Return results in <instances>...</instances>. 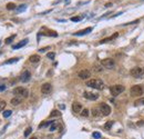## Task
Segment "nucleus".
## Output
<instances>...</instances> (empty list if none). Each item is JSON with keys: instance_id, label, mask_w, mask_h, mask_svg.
Segmentation results:
<instances>
[{"instance_id": "nucleus-1", "label": "nucleus", "mask_w": 144, "mask_h": 139, "mask_svg": "<svg viewBox=\"0 0 144 139\" xmlns=\"http://www.w3.org/2000/svg\"><path fill=\"white\" fill-rule=\"evenodd\" d=\"M87 86L94 89H98V90H102L104 88V82L101 79H90L87 81Z\"/></svg>"}, {"instance_id": "nucleus-2", "label": "nucleus", "mask_w": 144, "mask_h": 139, "mask_svg": "<svg viewBox=\"0 0 144 139\" xmlns=\"http://www.w3.org/2000/svg\"><path fill=\"white\" fill-rule=\"evenodd\" d=\"M13 95L19 96V97H22V98H27L29 96V91H28V89H26L23 87H17L13 89Z\"/></svg>"}, {"instance_id": "nucleus-3", "label": "nucleus", "mask_w": 144, "mask_h": 139, "mask_svg": "<svg viewBox=\"0 0 144 139\" xmlns=\"http://www.w3.org/2000/svg\"><path fill=\"white\" fill-rule=\"evenodd\" d=\"M143 92H144V89L142 86H140V85H135V86H133V87H131V89H130V95L134 96V97H136V96H142Z\"/></svg>"}, {"instance_id": "nucleus-4", "label": "nucleus", "mask_w": 144, "mask_h": 139, "mask_svg": "<svg viewBox=\"0 0 144 139\" xmlns=\"http://www.w3.org/2000/svg\"><path fill=\"white\" fill-rule=\"evenodd\" d=\"M125 90V87L122 85H114L112 87H110V91H111L112 96H119Z\"/></svg>"}, {"instance_id": "nucleus-5", "label": "nucleus", "mask_w": 144, "mask_h": 139, "mask_svg": "<svg viewBox=\"0 0 144 139\" xmlns=\"http://www.w3.org/2000/svg\"><path fill=\"white\" fill-rule=\"evenodd\" d=\"M131 76L134 77V78H140L144 75V68L143 67H134L133 69H131Z\"/></svg>"}, {"instance_id": "nucleus-6", "label": "nucleus", "mask_w": 144, "mask_h": 139, "mask_svg": "<svg viewBox=\"0 0 144 139\" xmlns=\"http://www.w3.org/2000/svg\"><path fill=\"white\" fill-rule=\"evenodd\" d=\"M99 109L101 111V115H103V116H109L110 113H111V108H110L109 105H106L105 103L100 104Z\"/></svg>"}, {"instance_id": "nucleus-7", "label": "nucleus", "mask_w": 144, "mask_h": 139, "mask_svg": "<svg viewBox=\"0 0 144 139\" xmlns=\"http://www.w3.org/2000/svg\"><path fill=\"white\" fill-rule=\"evenodd\" d=\"M101 65H102L104 68H106V69H112V68L115 66V61L111 59V58H106V59H103L101 61Z\"/></svg>"}, {"instance_id": "nucleus-8", "label": "nucleus", "mask_w": 144, "mask_h": 139, "mask_svg": "<svg viewBox=\"0 0 144 139\" xmlns=\"http://www.w3.org/2000/svg\"><path fill=\"white\" fill-rule=\"evenodd\" d=\"M52 90V86H51V83H49V82H45L43 83V85L41 86V92L43 95H49L51 92Z\"/></svg>"}, {"instance_id": "nucleus-9", "label": "nucleus", "mask_w": 144, "mask_h": 139, "mask_svg": "<svg viewBox=\"0 0 144 139\" xmlns=\"http://www.w3.org/2000/svg\"><path fill=\"white\" fill-rule=\"evenodd\" d=\"M83 96H84V98H87V99H89V100H97L98 98H99V95L98 94L90 92V91H84Z\"/></svg>"}, {"instance_id": "nucleus-10", "label": "nucleus", "mask_w": 144, "mask_h": 139, "mask_svg": "<svg viewBox=\"0 0 144 139\" xmlns=\"http://www.w3.org/2000/svg\"><path fill=\"white\" fill-rule=\"evenodd\" d=\"M91 77V71L90 70H88V69H83V70H81L80 72H79V78H81V79H88V78H90Z\"/></svg>"}, {"instance_id": "nucleus-11", "label": "nucleus", "mask_w": 144, "mask_h": 139, "mask_svg": "<svg viewBox=\"0 0 144 139\" xmlns=\"http://www.w3.org/2000/svg\"><path fill=\"white\" fill-rule=\"evenodd\" d=\"M30 78H31V73H30V71H28V70H26V71L22 72V75L20 77V80L22 82H28Z\"/></svg>"}, {"instance_id": "nucleus-12", "label": "nucleus", "mask_w": 144, "mask_h": 139, "mask_svg": "<svg viewBox=\"0 0 144 139\" xmlns=\"http://www.w3.org/2000/svg\"><path fill=\"white\" fill-rule=\"evenodd\" d=\"M72 110H73V112H75V113L80 112V111H82V105L80 103L74 101V103L72 104Z\"/></svg>"}, {"instance_id": "nucleus-13", "label": "nucleus", "mask_w": 144, "mask_h": 139, "mask_svg": "<svg viewBox=\"0 0 144 139\" xmlns=\"http://www.w3.org/2000/svg\"><path fill=\"white\" fill-rule=\"evenodd\" d=\"M22 99H23L22 97H19V96H16V97H13V98H12L10 103H11L12 106H18V105H20L21 103H22Z\"/></svg>"}, {"instance_id": "nucleus-14", "label": "nucleus", "mask_w": 144, "mask_h": 139, "mask_svg": "<svg viewBox=\"0 0 144 139\" xmlns=\"http://www.w3.org/2000/svg\"><path fill=\"white\" fill-rule=\"evenodd\" d=\"M91 31H92V28L89 27V28H85V29H83V30H80V31L73 33V35H75V36H83V35H87V33L91 32Z\"/></svg>"}, {"instance_id": "nucleus-15", "label": "nucleus", "mask_w": 144, "mask_h": 139, "mask_svg": "<svg viewBox=\"0 0 144 139\" xmlns=\"http://www.w3.org/2000/svg\"><path fill=\"white\" fill-rule=\"evenodd\" d=\"M40 60H41V58H40V56L39 55H32V56H30V58H29V61L30 62H32V64H37V62H39Z\"/></svg>"}, {"instance_id": "nucleus-16", "label": "nucleus", "mask_w": 144, "mask_h": 139, "mask_svg": "<svg viewBox=\"0 0 144 139\" xmlns=\"http://www.w3.org/2000/svg\"><path fill=\"white\" fill-rule=\"evenodd\" d=\"M118 36H119V33H118V32H115L113 36L108 37V38H105V39H102V40L100 41V44H106V42H109V41H112V40H113V39H115Z\"/></svg>"}, {"instance_id": "nucleus-17", "label": "nucleus", "mask_w": 144, "mask_h": 139, "mask_svg": "<svg viewBox=\"0 0 144 139\" xmlns=\"http://www.w3.org/2000/svg\"><path fill=\"white\" fill-rule=\"evenodd\" d=\"M27 42H28V39H24V40H22V41H20L19 44L14 45L13 47H12V49H19V48H21V47H23V46H26Z\"/></svg>"}, {"instance_id": "nucleus-18", "label": "nucleus", "mask_w": 144, "mask_h": 139, "mask_svg": "<svg viewBox=\"0 0 144 139\" xmlns=\"http://www.w3.org/2000/svg\"><path fill=\"white\" fill-rule=\"evenodd\" d=\"M142 105H144V98H140L134 101V106H142Z\"/></svg>"}, {"instance_id": "nucleus-19", "label": "nucleus", "mask_w": 144, "mask_h": 139, "mask_svg": "<svg viewBox=\"0 0 144 139\" xmlns=\"http://www.w3.org/2000/svg\"><path fill=\"white\" fill-rule=\"evenodd\" d=\"M14 38H16V35H12V36H10V37H8V38L5 40V42H6L7 45H9V44H11V42L13 41Z\"/></svg>"}, {"instance_id": "nucleus-20", "label": "nucleus", "mask_w": 144, "mask_h": 139, "mask_svg": "<svg viewBox=\"0 0 144 139\" xmlns=\"http://www.w3.org/2000/svg\"><path fill=\"white\" fill-rule=\"evenodd\" d=\"M54 121H44V123H41L39 125V128H43V127H47V126H51Z\"/></svg>"}, {"instance_id": "nucleus-21", "label": "nucleus", "mask_w": 144, "mask_h": 139, "mask_svg": "<svg viewBox=\"0 0 144 139\" xmlns=\"http://www.w3.org/2000/svg\"><path fill=\"white\" fill-rule=\"evenodd\" d=\"M19 60V58H11V59H9V60H7L6 61V65H9V64H14V62H17V61Z\"/></svg>"}, {"instance_id": "nucleus-22", "label": "nucleus", "mask_w": 144, "mask_h": 139, "mask_svg": "<svg viewBox=\"0 0 144 139\" xmlns=\"http://www.w3.org/2000/svg\"><path fill=\"white\" fill-rule=\"evenodd\" d=\"M7 9L8 10H13V9H16V5L12 4V2H9L7 5Z\"/></svg>"}, {"instance_id": "nucleus-23", "label": "nucleus", "mask_w": 144, "mask_h": 139, "mask_svg": "<svg viewBox=\"0 0 144 139\" xmlns=\"http://www.w3.org/2000/svg\"><path fill=\"white\" fill-rule=\"evenodd\" d=\"M57 128H58V122H57V121H54V122L50 126V131H54Z\"/></svg>"}, {"instance_id": "nucleus-24", "label": "nucleus", "mask_w": 144, "mask_h": 139, "mask_svg": "<svg viewBox=\"0 0 144 139\" xmlns=\"http://www.w3.org/2000/svg\"><path fill=\"white\" fill-rule=\"evenodd\" d=\"M99 113H101V111H100V109H92V115L94 116V117H99Z\"/></svg>"}, {"instance_id": "nucleus-25", "label": "nucleus", "mask_w": 144, "mask_h": 139, "mask_svg": "<svg viewBox=\"0 0 144 139\" xmlns=\"http://www.w3.org/2000/svg\"><path fill=\"white\" fill-rule=\"evenodd\" d=\"M11 113H12L11 110H6V111H4V113H2V115H4L5 118H8V117L11 116Z\"/></svg>"}, {"instance_id": "nucleus-26", "label": "nucleus", "mask_w": 144, "mask_h": 139, "mask_svg": "<svg viewBox=\"0 0 144 139\" xmlns=\"http://www.w3.org/2000/svg\"><path fill=\"white\" fill-rule=\"evenodd\" d=\"M112 126H113V121H108V122L105 123V125H104V128L109 130V129H111Z\"/></svg>"}, {"instance_id": "nucleus-27", "label": "nucleus", "mask_w": 144, "mask_h": 139, "mask_svg": "<svg viewBox=\"0 0 144 139\" xmlns=\"http://www.w3.org/2000/svg\"><path fill=\"white\" fill-rule=\"evenodd\" d=\"M31 131H32V128L31 127H28L26 129V131H24V137H28V136L31 134Z\"/></svg>"}, {"instance_id": "nucleus-28", "label": "nucleus", "mask_w": 144, "mask_h": 139, "mask_svg": "<svg viewBox=\"0 0 144 139\" xmlns=\"http://www.w3.org/2000/svg\"><path fill=\"white\" fill-rule=\"evenodd\" d=\"M5 107H6V101L2 100V99H0V111L4 110Z\"/></svg>"}, {"instance_id": "nucleus-29", "label": "nucleus", "mask_w": 144, "mask_h": 139, "mask_svg": "<svg viewBox=\"0 0 144 139\" xmlns=\"http://www.w3.org/2000/svg\"><path fill=\"white\" fill-rule=\"evenodd\" d=\"M81 116L82 117H88L89 116V110L88 109H83L81 111Z\"/></svg>"}, {"instance_id": "nucleus-30", "label": "nucleus", "mask_w": 144, "mask_h": 139, "mask_svg": "<svg viewBox=\"0 0 144 139\" xmlns=\"http://www.w3.org/2000/svg\"><path fill=\"white\" fill-rule=\"evenodd\" d=\"M51 117H58V116H60V111H58V110H53L51 112Z\"/></svg>"}, {"instance_id": "nucleus-31", "label": "nucleus", "mask_w": 144, "mask_h": 139, "mask_svg": "<svg viewBox=\"0 0 144 139\" xmlns=\"http://www.w3.org/2000/svg\"><path fill=\"white\" fill-rule=\"evenodd\" d=\"M26 7H27L26 5H21V6H19V8L17 9V11H18V12H21V11L26 10Z\"/></svg>"}, {"instance_id": "nucleus-32", "label": "nucleus", "mask_w": 144, "mask_h": 139, "mask_svg": "<svg viewBox=\"0 0 144 139\" xmlns=\"http://www.w3.org/2000/svg\"><path fill=\"white\" fill-rule=\"evenodd\" d=\"M92 137H93L94 139H100V138H101V134H100V132H93V134H92Z\"/></svg>"}, {"instance_id": "nucleus-33", "label": "nucleus", "mask_w": 144, "mask_h": 139, "mask_svg": "<svg viewBox=\"0 0 144 139\" xmlns=\"http://www.w3.org/2000/svg\"><path fill=\"white\" fill-rule=\"evenodd\" d=\"M82 20V17H72L71 18V21H74V22H78V21H81Z\"/></svg>"}, {"instance_id": "nucleus-34", "label": "nucleus", "mask_w": 144, "mask_h": 139, "mask_svg": "<svg viewBox=\"0 0 144 139\" xmlns=\"http://www.w3.org/2000/svg\"><path fill=\"white\" fill-rule=\"evenodd\" d=\"M47 57L49 58V59H54V57H56V54H54V52H49V54L47 55Z\"/></svg>"}, {"instance_id": "nucleus-35", "label": "nucleus", "mask_w": 144, "mask_h": 139, "mask_svg": "<svg viewBox=\"0 0 144 139\" xmlns=\"http://www.w3.org/2000/svg\"><path fill=\"white\" fill-rule=\"evenodd\" d=\"M49 49H50V47H44V48L39 49V51H40V52H44L45 50H49Z\"/></svg>"}, {"instance_id": "nucleus-36", "label": "nucleus", "mask_w": 144, "mask_h": 139, "mask_svg": "<svg viewBox=\"0 0 144 139\" xmlns=\"http://www.w3.org/2000/svg\"><path fill=\"white\" fill-rule=\"evenodd\" d=\"M5 89H6V86L2 85V83H0V91H4Z\"/></svg>"}, {"instance_id": "nucleus-37", "label": "nucleus", "mask_w": 144, "mask_h": 139, "mask_svg": "<svg viewBox=\"0 0 144 139\" xmlns=\"http://www.w3.org/2000/svg\"><path fill=\"white\" fill-rule=\"evenodd\" d=\"M31 139H37V137H32V138H31Z\"/></svg>"}, {"instance_id": "nucleus-38", "label": "nucleus", "mask_w": 144, "mask_h": 139, "mask_svg": "<svg viewBox=\"0 0 144 139\" xmlns=\"http://www.w3.org/2000/svg\"><path fill=\"white\" fill-rule=\"evenodd\" d=\"M0 45H1V41H0Z\"/></svg>"}]
</instances>
